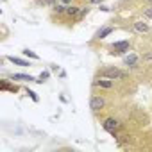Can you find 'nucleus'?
<instances>
[{
	"instance_id": "f257e3e1",
	"label": "nucleus",
	"mask_w": 152,
	"mask_h": 152,
	"mask_svg": "<svg viewBox=\"0 0 152 152\" xmlns=\"http://www.w3.org/2000/svg\"><path fill=\"white\" fill-rule=\"evenodd\" d=\"M99 77H106V79H111V81H122L127 77V73L118 70L116 66H106L99 72Z\"/></svg>"
},
{
	"instance_id": "f03ea898",
	"label": "nucleus",
	"mask_w": 152,
	"mask_h": 152,
	"mask_svg": "<svg viewBox=\"0 0 152 152\" xmlns=\"http://www.w3.org/2000/svg\"><path fill=\"white\" fill-rule=\"evenodd\" d=\"M109 48H111V54H113V56H124V54L129 52V48H131V41H129V39L115 41Z\"/></svg>"
},
{
	"instance_id": "7ed1b4c3",
	"label": "nucleus",
	"mask_w": 152,
	"mask_h": 152,
	"mask_svg": "<svg viewBox=\"0 0 152 152\" xmlns=\"http://www.w3.org/2000/svg\"><path fill=\"white\" fill-rule=\"evenodd\" d=\"M102 127H104L107 132L116 134V131L120 129V122H118L116 118H106V120H104V124H102Z\"/></svg>"
},
{
	"instance_id": "20e7f679",
	"label": "nucleus",
	"mask_w": 152,
	"mask_h": 152,
	"mask_svg": "<svg viewBox=\"0 0 152 152\" xmlns=\"http://www.w3.org/2000/svg\"><path fill=\"white\" fill-rule=\"evenodd\" d=\"M104 106H106L104 97H91V99H90V109H91V111H99V109H102Z\"/></svg>"
},
{
	"instance_id": "39448f33",
	"label": "nucleus",
	"mask_w": 152,
	"mask_h": 152,
	"mask_svg": "<svg viewBox=\"0 0 152 152\" xmlns=\"http://www.w3.org/2000/svg\"><path fill=\"white\" fill-rule=\"evenodd\" d=\"M138 61H140V57H138L134 52H127V54L124 56V64H125V66H136Z\"/></svg>"
},
{
	"instance_id": "423d86ee",
	"label": "nucleus",
	"mask_w": 152,
	"mask_h": 152,
	"mask_svg": "<svg viewBox=\"0 0 152 152\" xmlns=\"http://www.w3.org/2000/svg\"><path fill=\"white\" fill-rule=\"evenodd\" d=\"M11 79H13V81H23V83H36V81H38L36 77L27 75V73H13Z\"/></svg>"
},
{
	"instance_id": "0eeeda50",
	"label": "nucleus",
	"mask_w": 152,
	"mask_h": 152,
	"mask_svg": "<svg viewBox=\"0 0 152 152\" xmlns=\"http://www.w3.org/2000/svg\"><path fill=\"white\" fill-rule=\"evenodd\" d=\"M7 61H11L13 64H18V66H32L29 59H23V57H16V56H7L6 57Z\"/></svg>"
},
{
	"instance_id": "6e6552de",
	"label": "nucleus",
	"mask_w": 152,
	"mask_h": 152,
	"mask_svg": "<svg viewBox=\"0 0 152 152\" xmlns=\"http://www.w3.org/2000/svg\"><path fill=\"white\" fill-rule=\"evenodd\" d=\"M132 27H134V31H136V32H140V34L148 32V23H147V22H143V20L134 22V23H132Z\"/></svg>"
},
{
	"instance_id": "1a4fd4ad",
	"label": "nucleus",
	"mask_w": 152,
	"mask_h": 152,
	"mask_svg": "<svg viewBox=\"0 0 152 152\" xmlns=\"http://www.w3.org/2000/svg\"><path fill=\"white\" fill-rule=\"evenodd\" d=\"M95 86L104 88V90H109V88H113V81L111 79H106V77H100V79L95 81Z\"/></svg>"
},
{
	"instance_id": "9d476101",
	"label": "nucleus",
	"mask_w": 152,
	"mask_h": 152,
	"mask_svg": "<svg viewBox=\"0 0 152 152\" xmlns=\"http://www.w3.org/2000/svg\"><path fill=\"white\" fill-rule=\"evenodd\" d=\"M113 31H115V29H113V27H109V25H107V27H102V29L95 34V38H97V39H104V38H106V36H109Z\"/></svg>"
},
{
	"instance_id": "9b49d317",
	"label": "nucleus",
	"mask_w": 152,
	"mask_h": 152,
	"mask_svg": "<svg viewBox=\"0 0 152 152\" xmlns=\"http://www.w3.org/2000/svg\"><path fill=\"white\" fill-rule=\"evenodd\" d=\"M0 88H2V91H13V93H16V91H18V86H16V84H15V86H11V84H9V83H7L6 79L2 81V84H0Z\"/></svg>"
},
{
	"instance_id": "f8f14e48",
	"label": "nucleus",
	"mask_w": 152,
	"mask_h": 152,
	"mask_svg": "<svg viewBox=\"0 0 152 152\" xmlns=\"http://www.w3.org/2000/svg\"><path fill=\"white\" fill-rule=\"evenodd\" d=\"M48 77H50V70H43L39 75H38V84H43V83H47L48 81Z\"/></svg>"
},
{
	"instance_id": "ddd939ff",
	"label": "nucleus",
	"mask_w": 152,
	"mask_h": 152,
	"mask_svg": "<svg viewBox=\"0 0 152 152\" xmlns=\"http://www.w3.org/2000/svg\"><path fill=\"white\" fill-rule=\"evenodd\" d=\"M79 13H81V7L72 6V4H70V6H66V15H68V16H77Z\"/></svg>"
},
{
	"instance_id": "4468645a",
	"label": "nucleus",
	"mask_w": 152,
	"mask_h": 152,
	"mask_svg": "<svg viewBox=\"0 0 152 152\" xmlns=\"http://www.w3.org/2000/svg\"><path fill=\"white\" fill-rule=\"evenodd\" d=\"M52 11H54V15H63V13H66V6L64 4H56L52 7Z\"/></svg>"
},
{
	"instance_id": "2eb2a0df",
	"label": "nucleus",
	"mask_w": 152,
	"mask_h": 152,
	"mask_svg": "<svg viewBox=\"0 0 152 152\" xmlns=\"http://www.w3.org/2000/svg\"><path fill=\"white\" fill-rule=\"evenodd\" d=\"M22 54H23L25 57H31V59H34V61H38V59H39V56H38L36 52H32V50H29V48H25V50H23Z\"/></svg>"
},
{
	"instance_id": "dca6fc26",
	"label": "nucleus",
	"mask_w": 152,
	"mask_h": 152,
	"mask_svg": "<svg viewBox=\"0 0 152 152\" xmlns=\"http://www.w3.org/2000/svg\"><path fill=\"white\" fill-rule=\"evenodd\" d=\"M27 95H29L34 102H39V97H38V93H36V91H32V90H29V88H27Z\"/></svg>"
},
{
	"instance_id": "f3484780",
	"label": "nucleus",
	"mask_w": 152,
	"mask_h": 152,
	"mask_svg": "<svg viewBox=\"0 0 152 152\" xmlns=\"http://www.w3.org/2000/svg\"><path fill=\"white\" fill-rule=\"evenodd\" d=\"M39 4H43V6H50V7H54L57 2L56 0H39Z\"/></svg>"
},
{
	"instance_id": "a211bd4d",
	"label": "nucleus",
	"mask_w": 152,
	"mask_h": 152,
	"mask_svg": "<svg viewBox=\"0 0 152 152\" xmlns=\"http://www.w3.org/2000/svg\"><path fill=\"white\" fill-rule=\"evenodd\" d=\"M88 11H90V9H88V7H81V13H79V15H77V18H79V20H81V18H84V16H86V15H88Z\"/></svg>"
},
{
	"instance_id": "6ab92c4d",
	"label": "nucleus",
	"mask_w": 152,
	"mask_h": 152,
	"mask_svg": "<svg viewBox=\"0 0 152 152\" xmlns=\"http://www.w3.org/2000/svg\"><path fill=\"white\" fill-rule=\"evenodd\" d=\"M145 16H147V18H152V6H150L148 9H145Z\"/></svg>"
},
{
	"instance_id": "aec40b11",
	"label": "nucleus",
	"mask_w": 152,
	"mask_h": 152,
	"mask_svg": "<svg viewBox=\"0 0 152 152\" xmlns=\"http://www.w3.org/2000/svg\"><path fill=\"white\" fill-rule=\"evenodd\" d=\"M104 2V0H90V4H93V6H100Z\"/></svg>"
},
{
	"instance_id": "412c9836",
	"label": "nucleus",
	"mask_w": 152,
	"mask_h": 152,
	"mask_svg": "<svg viewBox=\"0 0 152 152\" xmlns=\"http://www.w3.org/2000/svg\"><path fill=\"white\" fill-rule=\"evenodd\" d=\"M99 7H100V11H104V13H109V11H111V9H109L107 6H102V4H100Z\"/></svg>"
},
{
	"instance_id": "4be33fe9",
	"label": "nucleus",
	"mask_w": 152,
	"mask_h": 152,
	"mask_svg": "<svg viewBox=\"0 0 152 152\" xmlns=\"http://www.w3.org/2000/svg\"><path fill=\"white\" fill-rule=\"evenodd\" d=\"M61 4H64V6H70V4H72V0H61Z\"/></svg>"
},
{
	"instance_id": "5701e85b",
	"label": "nucleus",
	"mask_w": 152,
	"mask_h": 152,
	"mask_svg": "<svg viewBox=\"0 0 152 152\" xmlns=\"http://www.w3.org/2000/svg\"><path fill=\"white\" fill-rule=\"evenodd\" d=\"M145 59H147V61H152V54H148V56H147Z\"/></svg>"
},
{
	"instance_id": "b1692460",
	"label": "nucleus",
	"mask_w": 152,
	"mask_h": 152,
	"mask_svg": "<svg viewBox=\"0 0 152 152\" xmlns=\"http://www.w3.org/2000/svg\"><path fill=\"white\" fill-rule=\"evenodd\" d=\"M147 2H148V4H150V6H152V0H147Z\"/></svg>"
},
{
	"instance_id": "393cba45",
	"label": "nucleus",
	"mask_w": 152,
	"mask_h": 152,
	"mask_svg": "<svg viewBox=\"0 0 152 152\" xmlns=\"http://www.w3.org/2000/svg\"><path fill=\"white\" fill-rule=\"evenodd\" d=\"M2 2H6V0H2Z\"/></svg>"
}]
</instances>
